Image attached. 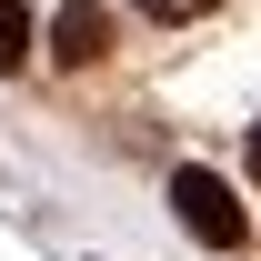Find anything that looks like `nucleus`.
<instances>
[{
    "mask_svg": "<svg viewBox=\"0 0 261 261\" xmlns=\"http://www.w3.org/2000/svg\"><path fill=\"white\" fill-rule=\"evenodd\" d=\"M171 211H181V231H191L201 251H241V231H251L221 171H171Z\"/></svg>",
    "mask_w": 261,
    "mask_h": 261,
    "instance_id": "obj_1",
    "label": "nucleus"
},
{
    "mask_svg": "<svg viewBox=\"0 0 261 261\" xmlns=\"http://www.w3.org/2000/svg\"><path fill=\"white\" fill-rule=\"evenodd\" d=\"M100 50H111V10H100V0H61V20H50V61H61V70H91Z\"/></svg>",
    "mask_w": 261,
    "mask_h": 261,
    "instance_id": "obj_2",
    "label": "nucleus"
},
{
    "mask_svg": "<svg viewBox=\"0 0 261 261\" xmlns=\"http://www.w3.org/2000/svg\"><path fill=\"white\" fill-rule=\"evenodd\" d=\"M31 61V0H0V70Z\"/></svg>",
    "mask_w": 261,
    "mask_h": 261,
    "instance_id": "obj_3",
    "label": "nucleus"
},
{
    "mask_svg": "<svg viewBox=\"0 0 261 261\" xmlns=\"http://www.w3.org/2000/svg\"><path fill=\"white\" fill-rule=\"evenodd\" d=\"M151 20H201V10H221V0H141Z\"/></svg>",
    "mask_w": 261,
    "mask_h": 261,
    "instance_id": "obj_4",
    "label": "nucleus"
},
{
    "mask_svg": "<svg viewBox=\"0 0 261 261\" xmlns=\"http://www.w3.org/2000/svg\"><path fill=\"white\" fill-rule=\"evenodd\" d=\"M241 161H251V181H261V121H251V151H241Z\"/></svg>",
    "mask_w": 261,
    "mask_h": 261,
    "instance_id": "obj_5",
    "label": "nucleus"
}]
</instances>
